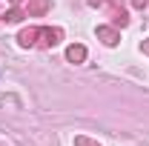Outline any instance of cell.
I'll use <instances>...</instances> for the list:
<instances>
[{
    "mask_svg": "<svg viewBox=\"0 0 149 146\" xmlns=\"http://www.w3.org/2000/svg\"><path fill=\"white\" fill-rule=\"evenodd\" d=\"M40 40H37V46L40 49H49V46H55V43H60V37H63V32L60 29H40Z\"/></svg>",
    "mask_w": 149,
    "mask_h": 146,
    "instance_id": "1",
    "label": "cell"
},
{
    "mask_svg": "<svg viewBox=\"0 0 149 146\" xmlns=\"http://www.w3.org/2000/svg\"><path fill=\"white\" fill-rule=\"evenodd\" d=\"M95 35H97V40H103L106 46H118V40H120V35H118L112 26H97Z\"/></svg>",
    "mask_w": 149,
    "mask_h": 146,
    "instance_id": "2",
    "label": "cell"
},
{
    "mask_svg": "<svg viewBox=\"0 0 149 146\" xmlns=\"http://www.w3.org/2000/svg\"><path fill=\"white\" fill-rule=\"evenodd\" d=\"M37 35H40V29H37V26H29V29H23L17 35V43L26 46V49H29V46H37Z\"/></svg>",
    "mask_w": 149,
    "mask_h": 146,
    "instance_id": "3",
    "label": "cell"
},
{
    "mask_svg": "<svg viewBox=\"0 0 149 146\" xmlns=\"http://www.w3.org/2000/svg\"><path fill=\"white\" fill-rule=\"evenodd\" d=\"M52 9V0H29V17H40Z\"/></svg>",
    "mask_w": 149,
    "mask_h": 146,
    "instance_id": "4",
    "label": "cell"
},
{
    "mask_svg": "<svg viewBox=\"0 0 149 146\" xmlns=\"http://www.w3.org/2000/svg\"><path fill=\"white\" fill-rule=\"evenodd\" d=\"M66 60H72V63H83L86 60V46H80V43H74L66 49Z\"/></svg>",
    "mask_w": 149,
    "mask_h": 146,
    "instance_id": "5",
    "label": "cell"
},
{
    "mask_svg": "<svg viewBox=\"0 0 149 146\" xmlns=\"http://www.w3.org/2000/svg\"><path fill=\"white\" fill-rule=\"evenodd\" d=\"M74 146H100V143L92 140V138H86V135H77V138H74Z\"/></svg>",
    "mask_w": 149,
    "mask_h": 146,
    "instance_id": "6",
    "label": "cell"
},
{
    "mask_svg": "<svg viewBox=\"0 0 149 146\" xmlns=\"http://www.w3.org/2000/svg\"><path fill=\"white\" fill-rule=\"evenodd\" d=\"M126 23H129L126 12H123V9H118V12H115V26H126Z\"/></svg>",
    "mask_w": 149,
    "mask_h": 146,
    "instance_id": "7",
    "label": "cell"
},
{
    "mask_svg": "<svg viewBox=\"0 0 149 146\" xmlns=\"http://www.w3.org/2000/svg\"><path fill=\"white\" fill-rule=\"evenodd\" d=\"M6 20L9 23H17V20H23V12L20 9H12V12H6Z\"/></svg>",
    "mask_w": 149,
    "mask_h": 146,
    "instance_id": "8",
    "label": "cell"
},
{
    "mask_svg": "<svg viewBox=\"0 0 149 146\" xmlns=\"http://www.w3.org/2000/svg\"><path fill=\"white\" fill-rule=\"evenodd\" d=\"M129 3H132V6H135V9H143V6H146L149 0H129Z\"/></svg>",
    "mask_w": 149,
    "mask_h": 146,
    "instance_id": "9",
    "label": "cell"
},
{
    "mask_svg": "<svg viewBox=\"0 0 149 146\" xmlns=\"http://www.w3.org/2000/svg\"><path fill=\"white\" fill-rule=\"evenodd\" d=\"M141 49H143V55H149V40H143V46H141Z\"/></svg>",
    "mask_w": 149,
    "mask_h": 146,
    "instance_id": "10",
    "label": "cell"
},
{
    "mask_svg": "<svg viewBox=\"0 0 149 146\" xmlns=\"http://www.w3.org/2000/svg\"><path fill=\"white\" fill-rule=\"evenodd\" d=\"M89 6H103V0H89Z\"/></svg>",
    "mask_w": 149,
    "mask_h": 146,
    "instance_id": "11",
    "label": "cell"
},
{
    "mask_svg": "<svg viewBox=\"0 0 149 146\" xmlns=\"http://www.w3.org/2000/svg\"><path fill=\"white\" fill-rule=\"evenodd\" d=\"M12 3H15V6H17V3H20V0H12Z\"/></svg>",
    "mask_w": 149,
    "mask_h": 146,
    "instance_id": "12",
    "label": "cell"
}]
</instances>
